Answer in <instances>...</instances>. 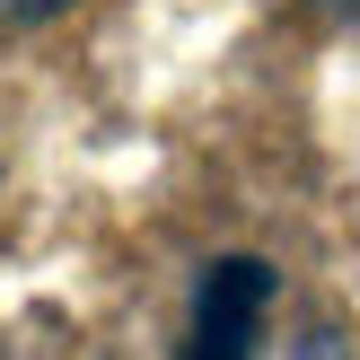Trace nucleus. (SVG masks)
I'll list each match as a JSON object with an SVG mask.
<instances>
[{"label":"nucleus","instance_id":"f03ea898","mask_svg":"<svg viewBox=\"0 0 360 360\" xmlns=\"http://www.w3.org/2000/svg\"><path fill=\"white\" fill-rule=\"evenodd\" d=\"M53 9H70V0H0V18H9V27H27V18H53Z\"/></svg>","mask_w":360,"mask_h":360},{"label":"nucleus","instance_id":"f257e3e1","mask_svg":"<svg viewBox=\"0 0 360 360\" xmlns=\"http://www.w3.org/2000/svg\"><path fill=\"white\" fill-rule=\"evenodd\" d=\"M264 308H273V264H255V255L211 264V273H202V290H193L185 352H202V360L255 352V343H264Z\"/></svg>","mask_w":360,"mask_h":360}]
</instances>
